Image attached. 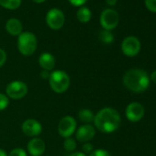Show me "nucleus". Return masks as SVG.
Masks as SVG:
<instances>
[{
  "label": "nucleus",
  "mask_w": 156,
  "mask_h": 156,
  "mask_svg": "<svg viewBox=\"0 0 156 156\" xmlns=\"http://www.w3.org/2000/svg\"><path fill=\"white\" fill-rule=\"evenodd\" d=\"M120 116L119 112L112 108H104L100 109L94 118V127L103 133H111L120 125Z\"/></svg>",
  "instance_id": "f257e3e1"
},
{
  "label": "nucleus",
  "mask_w": 156,
  "mask_h": 156,
  "mask_svg": "<svg viewBox=\"0 0 156 156\" xmlns=\"http://www.w3.org/2000/svg\"><path fill=\"white\" fill-rule=\"evenodd\" d=\"M150 79L147 73L140 69H130L123 76V84L127 89L135 93H140L149 87Z\"/></svg>",
  "instance_id": "f03ea898"
},
{
  "label": "nucleus",
  "mask_w": 156,
  "mask_h": 156,
  "mask_svg": "<svg viewBox=\"0 0 156 156\" xmlns=\"http://www.w3.org/2000/svg\"><path fill=\"white\" fill-rule=\"evenodd\" d=\"M70 82L68 73L62 70H54L50 73L49 85L51 90L57 94L66 92L70 87Z\"/></svg>",
  "instance_id": "7ed1b4c3"
},
{
  "label": "nucleus",
  "mask_w": 156,
  "mask_h": 156,
  "mask_svg": "<svg viewBox=\"0 0 156 156\" xmlns=\"http://www.w3.org/2000/svg\"><path fill=\"white\" fill-rule=\"evenodd\" d=\"M38 46V41L35 34L30 31L22 32L18 38V49L24 56L32 55Z\"/></svg>",
  "instance_id": "20e7f679"
},
{
  "label": "nucleus",
  "mask_w": 156,
  "mask_h": 156,
  "mask_svg": "<svg viewBox=\"0 0 156 156\" xmlns=\"http://www.w3.org/2000/svg\"><path fill=\"white\" fill-rule=\"evenodd\" d=\"M28 94V86L25 82L16 80L10 82L6 88V95L9 98L19 100L26 97Z\"/></svg>",
  "instance_id": "39448f33"
},
{
  "label": "nucleus",
  "mask_w": 156,
  "mask_h": 156,
  "mask_svg": "<svg viewBox=\"0 0 156 156\" xmlns=\"http://www.w3.org/2000/svg\"><path fill=\"white\" fill-rule=\"evenodd\" d=\"M119 21V14L116 10L112 9H107L103 10V12L100 15V24L103 30L111 31L118 26Z\"/></svg>",
  "instance_id": "423d86ee"
},
{
  "label": "nucleus",
  "mask_w": 156,
  "mask_h": 156,
  "mask_svg": "<svg viewBox=\"0 0 156 156\" xmlns=\"http://www.w3.org/2000/svg\"><path fill=\"white\" fill-rule=\"evenodd\" d=\"M45 20L50 29L53 30H58L63 27L65 17L62 10L58 9H51L48 11Z\"/></svg>",
  "instance_id": "0eeeda50"
},
{
  "label": "nucleus",
  "mask_w": 156,
  "mask_h": 156,
  "mask_svg": "<svg viewBox=\"0 0 156 156\" xmlns=\"http://www.w3.org/2000/svg\"><path fill=\"white\" fill-rule=\"evenodd\" d=\"M76 130V120L72 116H64L58 124V133L62 138H70Z\"/></svg>",
  "instance_id": "6e6552de"
},
{
  "label": "nucleus",
  "mask_w": 156,
  "mask_h": 156,
  "mask_svg": "<svg viewBox=\"0 0 156 156\" xmlns=\"http://www.w3.org/2000/svg\"><path fill=\"white\" fill-rule=\"evenodd\" d=\"M121 50L123 53L129 57L136 56L140 50V42L138 38L134 36H129L125 38L121 43Z\"/></svg>",
  "instance_id": "1a4fd4ad"
},
{
  "label": "nucleus",
  "mask_w": 156,
  "mask_h": 156,
  "mask_svg": "<svg viewBox=\"0 0 156 156\" xmlns=\"http://www.w3.org/2000/svg\"><path fill=\"white\" fill-rule=\"evenodd\" d=\"M21 129L25 135L35 138V137H38L41 133L42 126L38 120L34 119H28L22 123Z\"/></svg>",
  "instance_id": "9d476101"
},
{
  "label": "nucleus",
  "mask_w": 156,
  "mask_h": 156,
  "mask_svg": "<svg viewBox=\"0 0 156 156\" xmlns=\"http://www.w3.org/2000/svg\"><path fill=\"white\" fill-rule=\"evenodd\" d=\"M144 116V108L138 102H132L126 108V117L129 121L137 122Z\"/></svg>",
  "instance_id": "9b49d317"
},
{
  "label": "nucleus",
  "mask_w": 156,
  "mask_h": 156,
  "mask_svg": "<svg viewBox=\"0 0 156 156\" xmlns=\"http://www.w3.org/2000/svg\"><path fill=\"white\" fill-rule=\"evenodd\" d=\"M96 135V128L90 124H84L75 132V138L80 142H89Z\"/></svg>",
  "instance_id": "f8f14e48"
},
{
  "label": "nucleus",
  "mask_w": 156,
  "mask_h": 156,
  "mask_svg": "<svg viewBox=\"0 0 156 156\" xmlns=\"http://www.w3.org/2000/svg\"><path fill=\"white\" fill-rule=\"evenodd\" d=\"M27 149L31 156H41L46 150V144L41 138L35 137L28 142Z\"/></svg>",
  "instance_id": "ddd939ff"
},
{
  "label": "nucleus",
  "mask_w": 156,
  "mask_h": 156,
  "mask_svg": "<svg viewBox=\"0 0 156 156\" xmlns=\"http://www.w3.org/2000/svg\"><path fill=\"white\" fill-rule=\"evenodd\" d=\"M6 30L12 36H20L23 32V25L20 20L11 18L6 23Z\"/></svg>",
  "instance_id": "4468645a"
},
{
  "label": "nucleus",
  "mask_w": 156,
  "mask_h": 156,
  "mask_svg": "<svg viewBox=\"0 0 156 156\" xmlns=\"http://www.w3.org/2000/svg\"><path fill=\"white\" fill-rule=\"evenodd\" d=\"M39 64L45 71H52L55 66V58L49 52H43L39 57Z\"/></svg>",
  "instance_id": "2eb2a0df"
},
{
  "label": "nucleus",
  "mask_w": 156,
  "mask_h": 156,
  "mask_svg": "<svg viewBox=\"0 0 156 156\" xmlns=\"http://www.w3.org/2000/svg\"><path fill=\"white\" fill-rule=\"evenodd\" d=\"M77 116H78L79 120L85 124H90L91 122L94 121V118H95L93 111L88 108H83V109L79 110L78 111Z\"/></svg>",
  "instance_id": "dca6fc26"
},
{
  "label": "nucleus",
  "mask_w": 156,
  "mask_h": 156,
  "mask_svg": "<svg viewBox=\"0 0 156 156\" xmlns=\"http://www.w3.org/2000/svg\"><path fill=\"white\" fill-rule=\"evenodd\" d=\"M76 17H77V20L81 23H87L92 18V13L88 8L80 7V9H78L76 13Z\"/></svg>",
  "instance_id": "f3484780"
},
{
  "label": "nucleus",
  "mask_w": 156,
  "mask_h": 156,
  "mask_svg": "<svg viewBox=\"0 0 156 156\" xmlns=\"http://www.w3.org/2000/svg\"><path fill=\"white\" fill-rule=\"evenodd\" d=\"M98 39L102 43L105 44H110L113 42L114 41V35L112 34V32L110 30H103L99 32L98 34Z\"/></svg>",
  "instance_id": "a211bd4d"
},
{
  "label": "nucleus",
  "mask_w": 156,
  "mask_h": 156,
  "mask_svg": "<svg viewBox=\"0 0 156 156\" xmlns=\"http://www.w3.org/2000/svg\"><path fill=\"white\" fill-rule=\"evenodd\" d=\"M21 5V0H0V6L8 9H17Z\"/></svg>",
  "instance_id": "6ab92c4d"
},
{
  "label": "nucleus",
  "mask_w": 156,
  "mask_h": 156,
  "mask_svg": "<svg viewBox=\"0 0 156 156\" xmlns=\"http://www.w3.org/2000/svg\"><path fill=\"white\" fill-rule=\"evenodd\" d=\"M63 148L67 151H73L76 149V142L73 138H66L63 141Z\"/></svg>",
  "instance_id": "aec40b11"
},
{
  "label": "nucleus",
  "mask_w": 156,
  "mask_h": 156,
  "mask_svg": "<svg viewBox=\"0 0 156 156\" xmlns=\"http://www.w3.org/2000/svg\"><path fill=\"white\" fill-rule=\"evenodd\" d=\"M9 105V98L7 97V95L0 93V111L7 108Z\"/></svg>",
  "instance_id": "412c9836"
},
{
  "label": "nucleus",
  "mask_w": 156,
  "mask_h": 156,
  "mask_svg": "<svg viewBox=\"0 0 156 156\" xmlns=\"http://www.w3.org/2000/svg\"><path fill=\"white\" fill-rule=\"evenodd\" d=\"M8 156H28L27 152L22 148H15L13 149Z\"/></svg>",
  "instance_id": "4be33fe9"
},
{
  "label": "nucleus",
  "mask_w": 156,
  "mask_h": 156,
  "mask_svg": "<svg viewBox=\"0 0 156 156\" xmlns=\"http://www.w3.org/2000/svg\"><path fill=\"white\" fill-rule=\"evenodd\" d=\"M89 156H110V153L106 151V150H103V149H98V150H95L93 151Z\"/></svg>",
  "instance_id": "5701e85b"
},
{
  "label": "nucleus",
  "mask_w": 156,
  "mask_h": 156,
  "mask_svg": "<svg viewBox=\"0 0 156 156\" xmlns=\"http://www.w3.org/2000/svg\"><path fill=\"white\" fill-rule=\"evenodd\" d=\"M145 5L150 11L156 13V0H145Z\"/></svg>",
  "instance_id": "b1692460"
},
{
  "label": "nucleus",
  "mask_w": 156,
  "mask_h": 156,
  "mask_svg": "<svg viewBox=\"0 0 156 156\" xmlns=\"http://www.w3.org/2000/svg\"><path fill=\"white\" fill-rule=\"evenodd\" d=\"M94 151V146L93 144L89 141V142H85L83 145V152L85 154H90L92 151Z\"/></svg>",
  "instance_id": "393cba45"
},
{
  "label": "nucleus",
  "mask_w": 156,
  "mask_h": 156,
  "mask_svg": "<svg viewBox=\"0 0 156 156\" xmlns=\"http://www.w3.org/2000/svg\"><path fill=\"white\" fill-rule=\"evenodd\" d=\"M6 61H7V53L3 49L0 48V67H2L6 63Z\"/></svg>",
  "instance_id": "a878e982"
},
{
  "label": "nucleus",
  "mask_w": 156,
  "mask_h": 156,
  "mask_svg": "<svg viewBox=\"0 0 156 156\" xmlns=\"http://www.w3.org/2000/svg\"><path fill=\"white\" fill-rule=\"evenodd\" d=\"M68 1L75 7H83V5H85L87 0H68Z\"/></svg>",
  "instance_id": "bb28decb"
},
{
  "label": "nucleus",
  "mask_w": 156,
  "mask_h": 156,
  "mask_svg": "<svg viewBox=\"0 0 156 156\" xmlns=\"http://www.w3.org/2000/svg\"><path fill=\"white\" fill-rule=\"evenodd\" d=\"M41 76L42 79H49V76H50V73L48 71H45L43 70L41 73Z\"/></svg>",
  "instance_id": "cd10ccee"
},
{
  "label": "nucleus",
  "mask_w": 156,
  "mask_h": 156,
  "mask_svg": "<svg viewBox=\"0 0 156 156\" xmlns=\"http://www.w3.org/2000/svg\"><path fill=\"white\" fill-rule=\"evenodd\" d=\"M69 156H87V154H85L82 151H74V152L71 153Z\"/></svg>",
  "instance_id": "c85d7f7f"
},
{
  "label": "nucleus",
  "mask_w": 156,
  "mask_h": 156,
  "mask_svg": "<svg viewBox=\"0 0 156 156\" xmlns=\"http://www.w3.org/2000/svg\"><path fill=\"white\" fill-rule=\"evenodd\" d=\"M106 1H107L108 5H109V6H115L118 0H106Z\"/></svg>",
  "instance_id": "c756f323"
},
{
  "label": "nucleus",
  "mask_w": 156,
  "mask_h": 156,
  "mask_svg": "<svg viewBox=\"0 0 156 156\" xmlns=\"http://www.w3.org/2000/svg\"><path fill=\"white\" fill-rule=\"evenodd\" d=\"M151 81H152L154 84H156V71H154V72L151 73Z\"/></svg>",
  "instance_id": "7c9ffc66"
},
{
  "label": "nucleus",
  "mask_w": 156,
  "mask_h": 156,
  "mask_svg": "<svg viewBox=\"0 0 156 156\" xmlns=\"http://www.w3.org/2000/svg\"><path fill=\"white\" fill-rule=\"evenodd\" d=\"M0 156H8V154H7V152L4 150L0 149Z\"/></svg>",
  "instance_id": "2f4dec72"
},
{
  "label": "nucleus",
  "mask_w": 156,
  "mask_h": 156,
  "mask_svg": "<svg viewBox=\"0 0 156 156\" xmlns=\"http://www.w3.org/2000/svg\"><path fill=\"white\" fill-rule=\"evenodd\" d=\"M33 2H35V3H38V4H41V3H43L45 0H32Z\"/></svg>",
  "instance_id": "473e14b6"
}]
</instances>
